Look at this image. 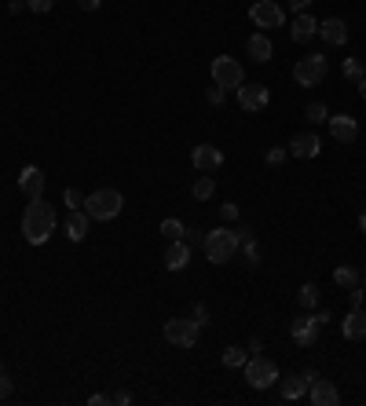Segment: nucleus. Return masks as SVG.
Returning <instances> with one entry per match:
<instances>
[{"instance_id": "f257e3e1", "label": "nucleus", "mask_w": 366, "mask_h": 406, "mask_svg": "<svg viewBox=\"0 0 366 406\" xmlns=\"http://www.w3.org/2000/svg\"><path fill=\"white\" fill-rule=\"evenodd\" d=\"M55 231V209L45 202V198H33L23 212V234L30 245H45Z\"/></svg>"}, {"instance_id": "f03ea898", "label": "nucleus", "mask_w": 366, "mask_h": 406, "mask_svg": "<svg viewBox=\"0 0 366 406\" xmlns=\"http://www.w3.org/2000/svg\"><path fill=\"white\" fill-rule=\"evenodd\" d=\"M239 245H242V234L239 231H231V227H212L209 234H205V242H202V249H205V256H209V264H227L234 253H239Z\"/></svg>"}, {"instance_id": "7ed1b4c3", "label": "nucleus", "mask_w": 366, "mask_h": 406, "mask_svg": "<svg viewBox=\"0 0 366 406\" xmlns=\"http://www.w3.org/2000/svg\"><path fill=\"white\" fill-rule=\"evenodd\" d=\"M121 209H125V198H121V190H114V187H103V190H96V195L84 198V212H88L92 220H114Z\"/></svg>"}, {"instance_id": "20e7f679", "label": "nucleus", "mask_w": 366, "mask_h": 406, "mask_svg": "<svg viewBox=\"0 0 366 406\" xmlns=\"http://www.w3.org/2000/svg\"><path fill=\"white\" fill-rule=\"evenodd\" d=\"M198 323L195 318H168L165 323V340L168 344H176V348H195L198 344Z\"/></svg>"}, {"instance_id": "39448f33", "label": "nucleus", "mask_w": 366, "mask_h": 406, "mask_svg": "<svg viewBox=\"0 0 366 406\" xmlns=\"http://www.w3.org/2000/svg\"><path fill=\"white\" fill-rule=\"evenodd\" d=\"M212 84H220V88H234L239 92L242 88V62L239 59H231V55H220V59H212Z\"/></svg>"}, {"instance_id": "423d86ee", "label": "nucleus", "mask_w": 366, "mask_h": 406, "mask_svg": "<svg viewBox=\"0 0 366 406\" xmlns=\"http://www.w3.org/2000/svg\"><path fill=\"white\" fill-rule=\"evenodd\" d=\"M246 381L253 384L256 392H264V388H271V384H278V366H275L271 359L253 355V359L246 362Z\"/></svg>"}, {"instance_id": "0eeeda50", "label": "nucleus", "mask_w": 366, "mask_h": 406, "mask_svg": "<svg viewBox=\"0 0 366 406\" xmlns=\"http://www.w3.org/2000/svg\"><path fill=\"white\" fill-rule=\"evenodd\" d=\"M293 77L300 88H315V84H322V77H326V59L322 55H304L293 66Z\"/></svg>"}, {"instance_id": "6e6552de", "label": "nucleus", "mask_w": 366, "mask_h": 406, "mask_svg": "<svg viewBox=\"0 0 366 406\" xmlns=\"http://www.w3.org/2000/svg\"><path fill=\"white\" fill-rule=\"evenodd\" d=\"M322 323H330V315H326V311H319V315H311V318H297V323L290 326V337L297 340L300 348H311L315 340H319Z\"/></svg>"}, {"instance_id": "1a4fd4ad", "label": "nucleus", "mask_w": 366, "mask_h": 406, "mask_svg": "<svg viewBox=\"0 0 366 406\" xmlns=\"http://www.w3.org/2000/svg\"><path fill=\"white\" fill-rule=\"evenodd\" d=\"M249 18H253V26H261V30H278L286 23L282 8L271 4V0H256V4L249 8Z\"/></svg>"}, {"instance_id": "9d476101", "label": "nucleus", "mask_w": 366, "mask_h": 406, "mask_svg": "<svg viewBox=\"0 0 366 406\" xmlns=\"http://www.w3.org/2000/svg\"><path fill=\"white\" fill-rule=\"evenodd\" d=\"M268 103H271V88H264V84H242L239 88V106L249 114H261Z\"/></svg>"}, {"instance_id": "9b49d317", "label": "nucleus", "mask_w": 366, "mask_h": 406, "mask_svg": "<svg viewBox=\"0 0 366 406\" xmlns=\"http://www.w3.org/2000/svg\"><path fill=\"white\" fill-rule=\"evenodd\" d=\"M18 190L33 202V198H45V173H40L37 165H26L23 173H18Z\"/></svg>"}, {"instance_id": "f8f14e48", "label": "nucleus", "mask_w": 366, "mask_h": 406, "mask_svg": "<svg viewBox=\"0 0 366 406\" xmlns=\"http://www.w3.org/2000/svg\"><path fill=\"white\" fill-rule=\"evenodd\" d=\"M330 136H333L341 146L355 143V139H359V121H355V117H348V114H337V117H330Z\"/></svg>"}, {"instance_id": "ddd939ff", "label": "nucleus", "mask_w": 366, "mask_h": 406, "mask_svg": "<svg viewBox=\"0 0 366 406\" xmlns=\"http://www.w3.org/2000/svg\"><path fill=\"white\" fill-rule=\"evenodd\" d=\"M220 165H224V154H220V146H212V143H202V146H195V168H198V173H217Z\"/></svg>"}, {"instance_id": "4468645a", "label": "nucleus", "mask_w": 366, "mask_h": 406, "mask_svg": "<svg viewBox=\"0 0 366 406\" xmlns=\"http://www.w3.org/2000/svg\"><path fill=\"white\" fill-rule=\"evenodd\" d=\"M246 52H249L253 62H271L275 45H271V37H268V33H253V37L246 40Z\"/></svg>"}, {"instance_id": "2eb2a0df", "label": "nucleus", "mask_w": 366, "mask_h": 406, "mask_svg": "<svg viewBox=\"0 0 366 406\" xmlns=\"http://www.w3.org/2000/svg\"><path fill=\"white\" fill-rule=\"evenodd\" d=\"M319 146H322V139H319L315 132H300V136L290 139V154H293V158H315Z\"/></svg>"}, {"instance_id": "dca6fc26", "label": "nucleus", "mask_w": 366, "mask_h": 406, "mask_svg": "<svg viewBox=\"0 0 366 406\" xmlns=\"http://www.w3.org/2000/svg\"><path fill=\"white\" fill-rule=\"evenodd\" d=\"M311 402L315 406H337L341 402V392H337V384L333 381H311Z\"/></svg>"}, {"instance_id": "f3484780", "label": "nucleus", "mask_w": 366, "mask_h": 406, "mask_svg": "<svg viewBox=\"0 0 366 406\" xmlns=\"http://www.w3.org/2000/svg\"><path fill=\"white\" fill-rule=\"evenodd\" d=\"M319 33V23L308 15V11H300L297 18H293V26H290V37L297 40V45H308V40Z\"/></svg>"}, {"instance_id": "a211bd4d", "label": "nucleus", "mask_w": 366, "mask_h": 406, "mask_svg": "<svg viewBox=\"0 0 366 406\" xmlns=\"http://www.w3.org/2000/svg\"><path fill=\"white\" fill-rule=\"evenodd\" d=\"M88 224H92V216H88L84 209H70V216H67V238H70V242H84Z\"/></svg>"}, {"instance_id": "6ab92c4d", "label": "nucleus", "mask_w": 366, "mask_h": 406, "mask_svg": "<svg viewBox=\"0 0 366 406\" xmlns=\"http://www.w3.org/2000/svg\"><path fill=\"white\" fill-rule=\"evenodd\" d=\"M190 264V245L180 238V242H168V249H165V267L168 271H183Z\"/></svg>"}, {"instance_id": "aec40b11", "label": "nucleus", "mask_w": 366, "mask_h": 406, "mask_svg": "<svg viewBox=\"0 0 366 406\" xmlns=\"http://www.w3.org/2000/svg\"><path fill=\"white\" fill-rule=\"evenodd\" d=\"M319 37L337 48V45L348 40V26H344V18H326V23H319Z\"/></svg>"}, {"instance_id": "412c9836", "label": "nucleus", "mask_w": 366, "mask_h": 406, "mask_svg": "<svg viewBox=\"0 0 366 406\" xmlns=\"http://www.w3.org/2000/svg\"><path fill=\"white\" fill-rule=\"evenodd\" d=\"M341 333L348 337V340H362V337H366V311H362V308H352L348 318L341 323Z\"/></svg>"}, {"instance_id": "4be33fe9", "label": "nucleus", "mask_w": 366, "mask_h": 406, "mask_svg": "<svg viewBox=\"0 0 366 406\" xmlns=\"http://www.w3.org/2000/svg\"><path fill=\"white\" fill-rule=\"evenodd\" d=\"M311 388V381L304 377V373H293V377H286L282 384H278V392H282V399H300Z\"/></svg>"}, {"instance_id": "5701e85b", "label": "nucleus", "mask_w": 366, "mask_h": 406, "mask_svg": "<svg viewBox=\"0 0 366 406\" xmlns=\"http://www.w3.org/2000/svg\"><path fill=\"white\" fill-rule=\"evenodd\" d=\"M333 282H337L341 289H348V293H352V289H359V271H352V267H337V271H333Z\"/></svg>"}, {"instance_id": "b1692460", "label": "nucleus", "mask_w": 366, "mask_h": 406, "mask_svg": "<svg viewBox=\"0 0 366 406\" xmlns=\"http://www.w3.org/2000/svg\"><path fill=\"white\" fill-rule=\"evenodd\" d=\"M212 190H217V180H212V173H205V176L195 180V198H198V202H209Z\"/></svg>"}, {"instance_id": "393cba45", "label": "nucleus", "mask_w": 366, "mask_h": 406, "mask_svg": "<svg viewBox=\"0 0 366 406\" xmlns=\"http://www.w3.org/2000/svg\"><path fill=\"white\" fill-rule=\"evenodd\" d=\"M297 301H300V308H319V286L304 282V286H300V293H297Z\"/></svg>"}, {"instance_id": "a878e982", "label": "nucleus", "mask_w": 366, "mask_h": 406, "mask_svg": "<svg viewBox=\"0 0 366 406\" xmlns=\"http://www.w3.org/2000/svg\"><path fill=\"white\" fill-rule=\"evenodd\" d=\"M246 362H249V355H246L242 348H224V366L239 370V366H246Z\"/></svg>"}, {"instance_id": "bb28decb", "label": "nucleus", "mask_w": 366, "mask_h": 406, "mask_svg": "<svg viewBox=\"0 0 366 406\" xmlns=\"http://www.w3.org/2000/svg\"><path fill=\"white\" fill-rule=\"evenodd\" d=\"M341 74L348 77V81H362L366 74H362V59H344L341 62Z\"/></svg>"}, {"instance_id": "cd10ccee", "label": "nucleus", "mask_w": 366, "mask_h": 406, "mask_svg": "<svg viewBox=\"0 0 366 406\" xmlns=\"http://www.w3.org/2000/svg\"><path fill=\"white\" fill-rule=\"evenodd\" d=\"M161 234H165L168 242H180L183 234H187V227H183L180 220H165V224H161Z\"/></svg>"}, {"instance_id": "c85d7f7f", "label": "nucleus", "mask_w": 366, "mask_h": 406, "mask_svg": "<svg viewBox=\"0 0 366 406\" xmlns=\"http://www.w3.org/2000/svg\"><path fill=\"white\" fill-rule=\"evenodd\" d=\"M308 121L311 124H322V121H330V110H326V106H322V103H308Z\"/></svg>"}, {"instance_id": "c756f323", "label": "nucleus", "mask_w": 366, "mask_h": 406, "mask_svg": "<svg viewBox=\"0 0 366 406\" xmlns=\"http://www.w3.org/2000/svg\"><path fill=\"white\" fill-rule=\"evenodd\" d=\"M242 245H246V260H249V264H253V267H256V264H261V245H256V242H253V238H246V242H242Z\"/></svg>"}, {"instance_id": "7c9ffc66", "label": "nucleus", "mask_w": 366, "mask_h": 406, "mask_svg": "<svg viewBox=\"0 0 366 406\" xmlns=\"http://www.w3.org/2000/svg\"><path fill=\"white\" fill-rule=\"evenodd\" d=\"M286 158H290V151H282V146H271V151H268V165H271V168H278Z\"/></svg>"}, {"instance_id": "2f4dec72", "label": "nucleus", "mask_w": 366, "mask_h": 406, "mask_svg": "<svg viewBox=\"0 0 366 406\" xmlns=\"http://www.w3.org/2000/svg\"><path fill=\"white\" fill-rule=\"evenodd\" d=\"M62 202H67V209H77V205H84L81 190H74V187H67V190H62Z\"/></svg>"}, {"instance_id": "473e14b6", "label": "nucleus", "mask_w": 366, "mask_h": 406, "mask_svg": "<svg viewBox=\"0 0 366 406\" xmlns=\"http://www.w3.org/2000/svg\"><path fill=\"white\" fill-rule=\"evenodd\" d=\"M224 95H227V88H220V84H212V88L205 92V99H209L212 106H220V103H224Z\"/></svg>"}, {"instance_id": "72a5a7b5", "label": "nucleus", "mask_w": 366, "mask_h": 406, "mask_svg": "<svg viewBox=\"0 0 366 406\" xmlns=\"http://www.w3.org/2000/svg\"><path fill=\"white\" fill-rule=\"evenodd\" d=\"M190 318H195L198 326H205V323H209V308H205V304H195V311H190Z\"/></svg>"}, {"instance_id": "f704fd0d", "label": "nucleus", "mask_w": 366, "mask_h": 406, "mask_svg": "<svg viewBox=\"0 0 366 406\" xmlns=\"http://www.w3.org/2000/svg\"><path fill=\"white\" fill-rule=\"evenodd\" d=\"M220 216H224V220H239V205H234V202L220 205Z\"/></svg>"}, {"instance_id": "c9c22d12", "label": "nucleus", "mask_w": 366, "mask_h": 406, "mask_svg": "<svg viewBox=\"0 0 366 406\" xmlns=\"http://www.w3.org/2000/svg\"><path fill=\"white\" fill-rule=\"evenodd\" d=\"M26 8H30V11H40V15H45V11L52 8V0H26Z\"/></svg>"}, {"instance_id": "e433bc0d", "label": "nucleus", "mask_w": 366, "mask_h": 406, "mask_svg": "<svg viewBox=\"0 0 366 406\" xmlns=\"http://www.w3.org/2000/svg\"><path fill=\"white\" fill-rule=\"evenodd\" d=\"M11 395V381H8V373H0V399H8Z\"/></svg>"}, {"instance_id": "4c0bfd02", "label": "nucleus", "mask_w": 366, "mask_h": 406, "mask_svg": "<svg viewBox=\"0 0 366 406\" xmlns=\"http://www.w3.org/2000/svg\"><path fill=\"white\" fill-rule=\"evenodd\" d=\"M110 402H118V406H128V402H132V395H128V392H114V395H110Z\"/></svg>"}, {"instance_id": "58836bf2", "label": "nucleus", "mask_w": 366, "mask_h": 406, "mask_svg": "<svg viewBox=\"0 0 366 406\" xmlns=\"http://www.w3.org/2000/svg\"><path fill=\"white\" fill-rule=\"evenodd\" d=\"M362 296H366V289H352V308H362Z\"/></svg>"}, {"instance_id": "ea45409f", "label": "nucleus", "mask_w": 366, "mask_h": 406, "mask_svg": "<svg viewBox=\"0 0 366 406\" xmlns=\"http://www.w3.org/2000/svg\"><path fill=\"white\" fill-rule=\"evenodd\" d=\"M308 4H311V0H290V8H293V11H297V15H300V11H304V8H308Z\"/></svg>"}, {"instance_id": "a19ab883", "label": "nucleus", "mask_w": 366, "mask_h": 406, "mask_svg": "<svg viewBox=\"0 0 366 406\" xmlns=\"http://www.w3.org/2000/svg\"><path fill=\"white\" fill-rule=\"evenodd\" d=\"M81 8L84 11H99V0H81Z\"/></svg>"}, {"instance_id": "79ce46f5", "label": "nucleus", "mask_w": 366, "mask_h": 406, "mask_svg": "<svg viewBox=\"0 0 366 406\" xmlns=\"http://www.w3.org/2000/svg\"><path fill=\"white\" fill-rule=\"evenodd\" d=\"M88 402H92V406H106V402H110V395H92Z\"/></svg>"}, {"instance_id": "37998d69", "label": "nucleus", "mask_w": 366, "mask_h": 406, "mask_svg": "<svg viewBox=\"0 0 366 406\" xmlns=\"http://www.w3.org/2000/svg\"><path fill=\"white\" fill-rule=\"evenodd\" d=\"M359 95H362V99H366V77H362V81H359Z\"/></svg>"}, {"instance_id": "c03bdc74", "label": "nucleus", "mask_w": 366, "mask_h": 406, "mask_svg": "<svg viewBox=\"0 0 366 406\" xmlns=\"http://www.w3.org/2000/svg\"><path fill=\"white\" fill-rule=\"evenodd\" d=\"M359 231L366 234V212H362V216H359Z\"/></svg>"}, {"instance_id": "a18cd8bd", "label": "nucleus", "mask_w": 366, "mask_h": 406, "mask_svg": "<svg viewBox=\"0 0 366 406\" xmlns=\"http://www.w3.org/2000/svg\"><path fill=\"white\" fill-rule=\"evenodd\" d=\"M0 373H4V362H0Z\"/></svg>"}, {"instance_id": "49530a36", "label": "nucleus", "mask_w": 366, "mask_h": 406, "mask_svg": "<svg viewBox=\"0 0 366 406\" xmlns=\"http://www.w3.org/2000/svg\"><path fill=\"white\" fill-rule=\"evenodd\" d=\"M362 289H366V279H362Z\"/></svg>"}]
</instances>
